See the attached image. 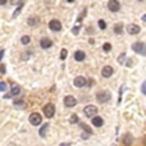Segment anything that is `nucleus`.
<instances>
[{
	"label": "nucleus",
	"instance_id": "nucleus-3",
	"mask_svg": "<svg viewBox=\"0 0 146 146\" xmlns=\"http://www.w3.org/2000/svg\"><path fill=\"white\" fill-rule=\"evenodd\" d=\"M43 112L46 118H52L55 115V106L54 104H46L43 108Z\"/></svg>",
	"mask_w": 146,
	"mask_h": 146
},
{
	"label": "nucleus",
	"instance_id": "nucleus-4",
	"mask_svg": "<svg viewBox=\"0 0 146 146\" xmlns=\"http://www.w3.org/2000/svg\"><path fill=\"white\" fill-rule=\"evenodd\" d=\"M131 49H133L136 54H140V55H143V56H145V52H146L145 43H141V42L135 43V44H133V46H131Z\"/></svg>",
	"mask_w": 146,
	"mask_h": 146
},
{
	"label": "nucleus",
	"instance_id": "nucleus-27",
	"mask_svg": "<svg viewBox=\"0 0 146 146\" xmlns=\"http://www.w3.org/2000/svg\"><path fill=\"white\" fill-rule=\"evenodd\" d=\"M70 121H71V123H73V124H76V123H78V116H77V115H72Z\"/></svg>",
	"mask_w": 146,
	"mask_h": 146
},
{
	"label": "nucleus",
	"instance_id": "nucleus-13",
	"mask_svg": "<svg viewBox=\"0 0 146 146\" xmlns=\"http://www.w3.org/2000/svg\"><path fill=\"white\" fill-rule=\"evenodd\" d=\"M40 46H42L43 49H49V48H51V46H52L51 39H49V38H43L42 40H40Z\"/></svg>",
	"mask_w": 146,
	"mask_h": 146
},
{
	"label": "nucleus",
	"instance_id": "nucleus-21",
	"mask_svg": "<svg viewBox=\"0 0 146 146\" xmlns=\"http://www.w3.org/2000/svg\"><path fill=\"white\" fill-rule=\"evenodd\" d=\"M113 29H115V33L116 34H122V32H123V25L122 23H117Z\"/></svg>",
	"mask_w": 146,
	"mask_h": 146
},
{
	"label": "nucleus",
	"instance_id": "nucleus-8",
	"mask_svg": "<svg viewBox=\"0 0 146 146\" xmlns=\"http://www.w3.org/2000/svg\"><path fill=\"white\" fill-rule=\"evenodd\" d=\"M73 84H74L77 88H83V86L86 85V78L83 77V76L77 77V78L74 79V82H73Z\"/></svg>",
	"mask_w": 146,
	"mask_h": 146
},
{
	"label": "nucleus",
	"instance_id": "nucleus-23",
	"mask_svg": "<svg viewBox=\"0 0 146 146\" xmlns=\"http://www.w3.org/2000/svg\"><path fill=\"white\" fill-rule=\"evenodd\" d=\"M22 6H23V3H20V4H18V7L15 10V12H13V18L18 16V13H20L21 10H22Z\"/></svg>",
	"mask_w": 146,
	"mask_h": 146
},
{
	"label": "nucleus",
	"instance_id": "nucleus-11",
	"mask_svg": "<svg viewBox=\"0 0 146 146\" xmlns=\"http://www.w3.org/2000/svg\"><path fill=\"white\" fill-rule=\"evenodd\" d=\"M127 32L129 34H138L139 32H140V27L139 26H136V25H134V23H130V25H128L127 26Z\"/></svg>",
	"mask_w": 146,
	"mask_h": 146
},
{
	"label": "nucleus",
	"instance_id": "nucleus-15",
	"mask_svg": "<svg viewBox=\"0 0 146 146\" xmlns=\"http://www.w3.org/2000/svg\"><path fill=\"white\" fill-rule=\"evenodd\" d=\"M85 58V52L82 51V50H78V51L74 52V60L76 61H83Z\"/></svg>",
	"mask_w": 146,
	"mask_h": 146
},
{
	"label": "nucleus",
	"instance_id": "nucleus-24",
	"mask_svg": "<svg viewBox=\"0 0 146 146\" xmlns=\"http://www.w3.org/2000/svg\"><path fill=\"white\" fill-rule=\"evenodd\" d=\"M29 42H31V38L28 35H23L21 38V43L23 44V45H27V44H29Z\"/></svg>",
	"mask_w": 146,
	"mask_h": 146
},
{
	"label": "nucleus",
	"instance_id": "nucleus-31",
	"mask_svg": "<svg viewBox=\"0 0 146 146\" xmlns=\"http://www.w3.org/2000/svg\"><path fill=\"white\" fill-rule=\"evenodd\" d=\"M141 93H143L144 95L146 94V83H145V82L143 83V85H141Z\"/></svg>",
	"mask_w": 146,
	"mask_h": 146
},
{
	"label": "nucleus",
	"instance_id": "nucleus-35",
	"mask_svg": "<svg viewBox=\"0 0 146 146\" xmlns=\"http://www.w3.org/2000/svg\"><path fill=\"white\" fill-rule=\"evenodd\" d=\"M89 134H82V139H88Z\"/></svg>",
	"mask_w": 146,
	"mask_h": 146
},
{
	"label": "nucleus",
	"instance_id": "nucleus-25",
	"mask_svg": "<svg viewBox=\"0 0 146 146\" xmlns=\"http://www.w3.org/2000/svg\"><path fill=\"white\" fill-rule=\"evenodd\" d=\"M124 60H125V54L123 52V54H121L119 56H118V63H124Z\"/></svg>",
	"mask_w": 146,
	"mask_h": 146
},
{
	"label": "nucleus",
	"instance_id": "nucleus-17",
	"mask_svg": "<svg viewBox=\"0 0 146 146\" xmlns=\"http://www.w3.org/2000/svg\"><path fill=\"white\" fill-rule=\"evenodd\" d=\"M13 106H15L16 108H26L27 105H26V102L23 101V100H17V101L13 102Z\"/></svg>",
	"mask_w": 146,
	"mask_h": 146
},
{
	"label": "nucleus",
	"instance_id": "nucleus-6",
	"mask_svg": "<svg viewBox=\"0 0 146 146\" xmlns=\"http://www.w3.org/2000/svg\"><path fill=\"white\" fill-rule=\"evenodd\" d=\"M107 7L111 12H117V11H119V9H121V4L118 3L117 0H110L107 4Z\"/></svg>",
	"mask_w": 146,
	"mask_h": 146
},
{
	"label": "nucleus",
	"instance_id": "nucleus-32",
	"mask_svg": "<svg viewBox=\"0 0 146 146\" xmlns=\"http://www.w3.org/2000/svg\"><path fill=\"white\" fill-rule=\"evenodd\" d=\"M5 71H6L5 65H0V73H1V74H4V73H5Z\"/></svg>",
	"mask_w": 146,
	"mask_h": 146
},
{
	"label": "nucleus",
	"instance_id": "nucleus-36",
	"mask_svg": "<svg viewBox=\"0 0 146 146\" xmlns=\"http://www.w3.org/2000/svg\"><path fill=\"white\" fill-rule=\"evenodd\" d=\"M6 4V0H0V5H5Z\"/></svg>",
	"mask_w": 146,
	"mask_h": 146
},
{
	"label": "nucleus",
	"instance_id": "nucleus-34",
	"mask_svg": "<svg viewBox=\"0 0 146 146\" xmlns=\"http://www.w3.org/2000/svg\"><path fill=\"white\" fill-rule=\"evenodd\" d=\"M131 63H133V61H131V60H128V61H127V66H128V67H130V66H131Z\"/></svg>",
	"mask_w": 146,
	"mask_h": 146
},
{
	"label": "nucleus",
	"instance_id": "nucleus-7",
	"mask_svg": "<svg viewBox=\"0 0 146 146\" xmlns=\"http://www.w3.org/2000/svg\"><path fill=\"white\" fill-rule=\"evenodd\" d=\"M29 122L32 125H39L42 123V116L39 113H32L29 116Z\"/></svg>",
	"mask_w": 146,
	"mask_h": 146
},
{
	"label": "nucleus",
	"instance_id": "nucleus-12",
	"mask_svg": "<svg viewBox=\"0 0 146 146\" xmlns=\"http://www.w3.org/2000/svg\"><path fill=\"white\" fill-rule=\"evenodd\" d=\"M101 74H102V77H105V78H110V77L113 74V68L111 66H105L101 71Z\"/></svg>",
	"mask_w": 146,
	"mask_h": 146
},
{
	"label": "nucleus",
	"instance_id": "nucleus-16",
	"mask_svg": "<svg viewBox=\"0 0 146 146\" xmlns=\"http://www.w3.org/2000/svg\"><path fill=\"white\" fill-rule=\"evenodd\" d=\"M93 124H94L95 127L100 128V127L104 124V119H102L101 117H94V118H93Z\"/></svg>",
	"mask_w": 146,
	"mask_h": 146
},
{
	"label": "nucleus",
	"instance_id": "nucleus-19",
	"mask_svg": "<svg viewBox=\"0 0 146 146\" xmlns=\"http://www.w3.org/2000/svg\"><path fill=\"white\" fill-rule=\"evenodd\" d=\"M48 127H49V124H48V123H45L44 127L40 128V130H39V135L42 136V138H44V136L46 135V129H48Z\"/></svg>",
	"mask_w": 146,
	"mask_h": 146
},
{
	"label": "nucleus",
	"instance_id": "nucleus-29",
	"mask_svg": "<svg viewBox=\"0 0 146 146\" xmlns=\"http://www.w3.org/2000/svg\"><path fill=\"white\" fill-rule=\"evenodd\" d=\"M104 50H105V51H110V50H111V44H110V43L104 44Z\"/></svg>",
	"mask_w": 146,
	"mask_h": 146
},
{
	"label": "nucleus",
	"instance_id": "nucleus-9",
	"mask_svg": "<svg viewBox=\"0 0 146 146\" xmlns=\"http://www.w3.org/2000/svg\"><path fill=\"white\" fill-rule=\"evenodd\" d=\"M63 102H65V106L66 107H74L76 105H77V100H76V98H73V96H71V95H68V96L65 98Z\"/></svg>",
	"mask_w": 146,
	"mask_h": 146
},
{
	"label": "nucleus",
	"instance_id": "nucleus-5",
	"mask_svg": "<svg viewBox=\"0 0 146 146\" xmlns=\"http://www.w3.org/2000/svg\"><path fill=\"white\" fill-rule=\"evenodd\" d=\"M49 28L52 32H60L62 29V25L58 20H51L49 22Z\"/></svg>",
	"mask_w": 146,
	"mask_h": 146
},
{
	"label": "nucleus",
	"instance_id": "nucleus-18",
	"mask_svg": "<svg viewBox=\"0 0 146 146\" xmlns=\"http://www.w3.org/2000/svg\"><path fill=\"white\" fill-rule=\"evenodd\" d=\"M39 23V17H29L28 18V25L29 26H36Z\"/></svg>",
	"mask_w": 146,
	"mask_h": 146
},
{
	"label": "nucleus",
	"instance_id": "nucleus-37",
	"mask_svg": "<svg viewBox=\"0 0 146 146\" xmlns=\"http://www.w3.org/2000/svg\"><path fill=\"white\" fill-rule=\"evenodd\" d=\"M58 146H70V144H67V143H62V144H60Z\"/></svg>",
	"mask_w": 146,
	"mask_h": 146
},
{
	"label": "nucleus",
	"instance_id": "nucleus-14",
	"mask_svg": "<svg viewBox=\"0 0 146 146\" xmlns=\"http://www.w3.org/2000/svg\"><path fill=\"white\" fill-rule=\"evenodd\" d=\"M21 93V88H20V85H17L16 83H12L11 84V96H13V95H18Z\"/></svg>",
	"mask_w": 146,
	"mask_h": 146
},
{
	"label": "nucleus",
	"instance_id": "nucleus-2",
	"mask_svg": "<svg viewBox=\"0 0 146 146\" xmlns=\"http://www.w3.org/2000/svg\"><path fill=\"white\" fill-rule=\"evenodd\" d=\"M96 99L99 102H107L110 99H111V94H110V91L107 90H104V91H99V93L96 94Z\"/></svg>",
	"mask_w": 146,
	"mask_h": 146
},
{
	"label": "nucleus",
	"instance_id": "nucleus-26",
	"mask_svg": "<svg viewBox=\"0 0 146 146\" xmlns=\"http://www.w3.org/2000/svg\"><path fill=\"white\" fill-rule=\"evenodd\" d=\"M66 57H67V50H66V49H62V50H61L60 58H61V60H66Z\"/></svg>",
	"mask_w": 146,
	"mask_h": 146
},
{
	"label": "nucleus",
	"instance_id": "nucleus-1",
	"mask_svg": "<svg viewBox=\"0 0 146 146\" xmlns=\"http://www.w3.org/2000/svg\"><path fill=\"white\" fill-rule=\"evenodd\" d=\"M98 113V107L94 106V105H88V106L84 107V115L89 118H94Z\"/></svg>",
	"mask_w": 146,
	"mask_h": 146
},
{
	"label": "nucleus",
	"instance_id": "nucleus-30",
	"mask_svg": "<svg viewBox=\"0 0 146 146\" xmlns=\"http://www.w3.org/2000/svg\"><path fill=\"white\" fill-rule=\"evenodd\" d=\"M5 90H6V83L1 82V83H0V91H5Z\"/></svg>",
	"mask_w": 146,
	"mask_h": 146
},
{
	"label": "nucleus",
	"instance_id": "nucleus-20",
	"mask_svg": "<svg viewBox=\"0 0 146 146\" xmlns=\"http://www.w3.org/2000/svg\"><path fill=\"white\" fill-rule=\"evenodd\" d=\"M80 128H82V129H84L85 130V133L86 134H91V133H93V130H91V128L89 127V125H86L85 124V123H80Z\"/></svg>",
	"mask_w": 146,
	"mask_h": 146
},
{
	"label": "nucleus",
	"instance_id": "nucleus-22",
	"mask_svg": "<svg viewBox=\"0 0 146 146\" xmlns=\"http://www.w3.org/2000/svg\"><path fill=\"white\" fill-rule=\"evenodd\" d=\"M133 139H131V136H130V134H127L125 136H124V139H123V141H124V144L128 146V145H130L133 141H131Z\"/></svg>",
	"mask_w": 146,
	"mask_h": 146
},
{
	"label": "nucleus",
	"instance_id": "nucleus-28",
	"mask_svg": "<svg viewBox=\"0 0 146 146\" xmlns=\"http://www.w3.org/2000/svg\"><path fill=\"white\" fill-rule=\"evenodd\" d=\"M99 27L101 29H106V22H105L104 20H100L99 21Z\"/></svg>",
	"mask_w": 146,
	"mask_h": 146
},
{
	"label": "nucleus",
	"instance_id": "nucleus-10",
	"mask_svg": "<svg viewBox=\"0 0 146 146\" xmlns=\"http://www.w3.org/2000/svg\"><path fill=\"white\" fill-rule=\"evenodd\" d=\"M85 11H86V10H84V12H82V13H80L79 18H78V20H77V23H76V26L73 27L72 33L74 34V35H77V34L79 33V29H80V21H82V18H84V13H85Z\"/></svg>",
	"mask_w": 146,
	"mask_h": 146
},
{
	"label": "nucleus",
	"instance_id": "nucleus-33",
	"mask_svg": "<svg viewBox=\"0 0 146 146\" xmlns=\"http://www.w3.org/2000/svg\"><path fill=\"white\" fill-rule=\"evenodd\" d=\"M4 54H5V51H4V50H0V61H1V58H3V56H4Z\"/></svg>",
	"mask_w": 146,
	"mask_h": 146
}]
</instances>
